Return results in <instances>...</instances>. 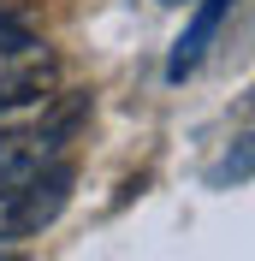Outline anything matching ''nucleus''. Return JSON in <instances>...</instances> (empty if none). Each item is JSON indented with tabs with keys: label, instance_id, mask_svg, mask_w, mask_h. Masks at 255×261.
Segmentation results:
<instances>
[{
	"label": "nucleus",
	"instance_id": "7ed1b4c3",
	"mask_svg": "<svg viewBox=\"0 0 255 261\" xmlns=\"http://www.w3.org/2000/svg\"><path fill=\"white\" fill-rule=\"evenodd\" d=\"M225 6H232V0H208L202 12H196L190 36L178 42L172 65H166V77H184V71H196V60H202V48H208V42H214V30H220V18H225Z\"/></svg>",
	"mask_w": 255,
	"mask_h": 261
},
{
	"label": "nucleus",
	"instance_id": "f03ea898",
	"mask_svg": "<svg viewBox=\"0 0 255 261\" xmlns=\"http://www.w3.org/2000/svg\"><path fill=\"white\" fill-rule=\"evenodd\" d=\"M54 83V54L18 18H0V107H30Z\"/></svg>",
	"mask_w": 255,
	"mask_h": 261
},
{
	"label": "nucleus",
	"instance_id": "f257e3e1",
	"mask_svg": "<svg viewBox=\"0 0 255 261\" xmlns=\"http://www.w3.org/2000/svg\"><path fill=\"white\" fill-rule=\"evenodd\" d=\"M71 202V172L42 166L24 178H0V244H24L36 231H48Z\"/></svg>",
	"mask_w": 255,
	"mask_h": 261
}]
</instances>
